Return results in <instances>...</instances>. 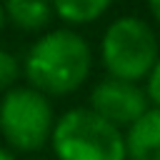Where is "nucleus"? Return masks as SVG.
<instances>
[{
    "instance_id": "nucleus-3",
    "label": "nucleus",
    "mask_w": 160,
    "mask_h": 160,
    "mask_svg": "<svg viewBox=\"0 0 160 160\" xmlns=\"http://www.w3.org/2000/svg\"><path fill=\"white\" fill-rule=\"evenodd\" d=\"M158 55L160 42L155 30L135 15H122L112 20L102 32L100 58L108 75L115 80L138 82L148 78Z\"/></svg>"
},
{
    "instance_id": "nucleus-11",
    "label": "nucleus",
    "mask_w": 160,
    "mask_h": 160,
    "mask_svg": "<svg viewBox=\"0 0 160 160\" xmlns=\"http://www.w3.org/2000/svg\"><path fill=\"white\" fill-rule=\"evenodd\" d=\"M148 8H150V12H152V18L160 22V0H148Z\"/></svg>"
},
{
    "instance_id": "nucleus-13",
    "label": "nucleus",
    "mask_w": 160,
    "mask_h": 160,
    "mask_svg": "<svg viewBox=\"0 0 160 160\" xmlns=\"http://www.w3.org/2000/svg\"><path fill=\"white\" fill-rule=\"evenodd\" d=\"M5 22H8V20H5V10H2V2H0V30L5 28Z\"/></svg>"
},
{
    "instance_id": "nucleus-4",
    "label": "nucleus",
    "mask_w": 160,
    "mask_h": 160,
    "mask_svg": "<svg viewBox=\"0 0 160 160\" xmlns=\"http://www.w3.org/2000/svg\"><path fill=\"white\" fill-rule=\"evenodd\" d=\"M55 125L50 100L32 90L30 85L5 90L0 100V132L10 148L20 152L40 150L50 142V132Z\"/></svg>"
},
{
    "instance_id": "nucleus-9",
    "label": "nucleus",
    "mask_w": 160,
    "mask_h": 160,
    "mask_svg": "<svg viewBox=\"0 0 160 160\" xmlns=\"http://www.w3.org/2000/svg\"><path fill=\"white\" fill-rule=\"evenodd\" d=\"M20 78V62L12 52L0 48V90L15 88V80Z\"/></svg>"
},
{
    "instance_id": "nucleus-8",
    "label": "nucleus",
    "mask_w": 160,
    "mask_h": 160,
    "mask_svg": "<svg viewBox=\"0 0 160 160\" xmlns=\"http://www.w3.org/2000/svg\"><path fill=\"white\" fill-rule=\"evenodd\" d=\"M112 5V0H50L52 15L65 20L68 25H88L95 22L105 10Z\"/></svg>"
},
{
    "instance_id": "nucleus-1",
    "label": "nucleus",
    "mask_w": 160,
    "mask_h": 160,
    "mask_svg": "<svg viewBox=\"0 0 160 160\" xmlns=\"http://www.w3.org/2000/svg\"><path fill=\"white\" fill-rule=\"evenodd\" d=\"M92 52L88 40L70 30L58 28L35 40L25 55L22 72L32 90L48 95H70L90 75Z\"/></svg>"
},
{
    "instance_id": "nucleus-2",
    "label": "nucleus",
    "mask_w": 160,
    "mask_h": 160,
    "mask_svg": "<svg viewBox=\"0 0 160 160\" xmlns=\"http://www.w3.org/2000/svg\"><path fill=\"white\" fill-rule=\"evenodd\" d=\"M58 160H125L122 132L90 108L62 112L50 132Z\"/></svg>"
},
{
    "instance_id": "nucleus-12",
    "label": "nucleus",
    "mask_w": 160,
    "mask_h": 160,
    "mask_svg": "<svg viewBox=\"0 0 160 160\" xmlns=\"http://www.w3.org/2000/svg\"><path fill=\"white\" fill-rule=\"evenodd\" d=\"M0 160H15V155H12L8 148H0Z\"/></svg>"
},
{
    "instance_id": "nucleus-5",
    "label": "nucleus",
    "mask_w": 160,
    "mask_h": 160,
    "mask_svg": "<svg viewBox=\"0 0 160 160\" xmlns=\"http://www.w3.org/2000/svg\"><path fill=\"white\" fill-rule=\"evenodd\" d=\"M148 108H150L148 95L138 82L105 78L90 92V110L102 120H108L110 125H115L118 130L135 122Z\"/></svg>"
},
{
    "instance_id": "nucleus-10",
    "label": "nucleus",
    "mask_w": 160,
    "mask_h": 160,
    "mask_svg": "<svg viewBox=\"0 0 160 160\" xmlns=\"http://www.w3.org/2000/svg\"><path fill=\"white\" fill-rule=\"evenodd\" d=\"M145 95H148V102H152V108L160 110V55L152 65V70L148 72V85L142 88Z\"/></svg>"
},
{
    "instance_id": "nucleus-7",
    "label": "nucleus",
    "mask_w": 160,
    "mask_h": 160,
    "mask_svg": "<svg viewBox=\"0 0 160 160\" xmlns=\"http://www.w3.org/2000/svg\"><path fill=\"white\" fill-rule=\"evenodd\" d=\"M2 10H5V20H10L15 28L28 32L42 30L52 20L50 0H5Z\"/></svg>"
},
{
    "instance_id": "nucleus-6",
    "label": "nucleus",
    "mask_w": 160,
    "mask_h": 160,
    "mask_svg": "<svg viewBox=\"0 0 160 160\" xmlns=\"http://www.w3.org/2000/svg\"><path fill=\"white\" fill-rule=\"evenodd\" d=\"M125 160H160V110L148 108L122 135Z\"/></svg>"
}]
</instances>
